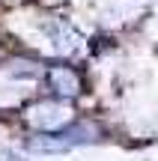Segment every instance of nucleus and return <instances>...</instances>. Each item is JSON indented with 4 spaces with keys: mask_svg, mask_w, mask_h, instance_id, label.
Listing matches in <instances>:
<instances>
[{
    "mask_svg": "<svg viewBox=\"0 0 158 161\" xmlns=\"http://www.w3.org/2000/svg\"><path fill=\"white\" fill-rule=\"evenodd\" d=\"M51 80H54V86H60V92H78V78L72 75L69 69H54V75H51Z\"/></svg>",
    "mask_w": 158,
    "mask_h": 161,
    "instance_id": "f257e3e1",
    "label": "nucleus"
}]
</instances>
